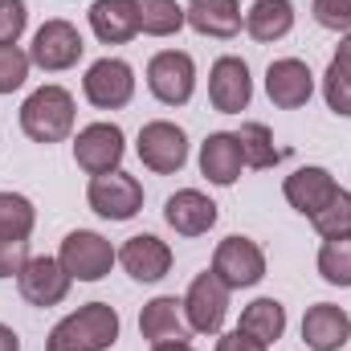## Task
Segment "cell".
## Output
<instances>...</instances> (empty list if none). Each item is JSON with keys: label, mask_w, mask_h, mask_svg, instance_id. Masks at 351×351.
<instances>
[{"label": "cell", "mask_w": 351, "mask_h": 351, "mask_svg": "<svg viewBox=\"0 0 351 351\" xmlns=\"http://www.w3.org/2000/svg\"><path fill=\"white\" fill-rule=\"evenodd\" d=\"M86 204L102 221H131L143 208V184L131 172H123V168L106 176H90Z\"/></svg>", "instance_id": "9c48e42d"}, {"label": "cell", "mask_w": 351, "mask_h": 351, "mask_svg": "<svg viewBox=\"0 0 351 351\" xmlns=\"http://www.w3.org/2000/svg\"><path fill=\"white\" fill-rule=\"evenodd\" d=\"M0 351H21V335L8 323H0Z\"/></svg>", "instance_id": "8d00e7d4"}, {"label": "cell", "mask_w": 351, "mask_h": 351, "mask_svg": "<svg viewBox=\"0 0 351 351\" xmlns=\"http://www.w3.org/2000/svg\"><path fill=\"white\" fill-rule=\"evenodd\" d=\"M237 331H245V335H254L258 343H278L282 335H286V306L278 302V298H254L245 311H241V323H237Z\"/></svg>", "instance_id": "cb8c5ba5"}, {"label": "cell", "mask_w": 351, "mask_h": 351, "mask_svg": "<svg viewBox=\"0 0 351 351\" xmlns=\"http://www.w3.org/2000/svg\"><path fill=\"white\" fill-rule=\"evenodd\" d=\"M86 53V41L78 33V25H70L66 16H53L45 21L37 33H33V45H29V58L37 70L45 74H62V70H74Z\"/></svg>", "instance_id": "5b68a950"}, {"label": "cell", "mask_w": 351, "mask_h": 351, "mask_svg": "<svg viewBox=\"0 0 351 351\" xmlns=\"http://www.w3.org/2000/svg\"><path fill=\"white\" fill-rule=\"evenodd\" d=\"M135 12H139V33L147 37H176L188 25L176 0H135Z\"/></svg>", "instance_id": "d4e9b609"}, {"label": "cell", "mask_w": 351, "mask_h": 351, "mask_svg": "<svg viewBox=\"0 0 351 351\" xmlns=\"http://www.w3.org/2000/svg\"><path fill=\"white\" fill-rule=\"evenodd\" d=\"M123 156H127V135L119 123H86L78 135H74V164L86 176H106L123 168Z\"/></svg>", "instance_id": "8992f818"}, {"label": "cell", "mask_w": 351, "mask_h": 351, "mask_svg": "<svg viewBox=\"0 0 351 351\" xmlns=\"http://www.w3.org/2000/svg\"><path fill=\"white\" fill-rule=\"evenodd\" d=\"M58 262H62V269L74 282H102L114 269V262H119V250L102 233H94V229H74V233L62 237Z\"/></svg>", "instance_id": "3957f363"}, {"label": "cell", "mask_w": 351, "mask_h": 351, "mask_svg": "<svg viewBox=\"0 0 351 351\" xmlns=\"http://www.w3.org/2000/svg\"><path fill=\"white\" fill-rule=\"evenodd\" d=\"M315 21L331 33H351V0H315L311 4Z\"/></svg>", "instance_id": "1f68e13d"}, {"label": "cell", "mask_w": 351, "mask_h": 351, "mask_svg": "<svg viewBox=\"0 0 351 351\" xmlns=\"http://www.w3.org/2000/svg\"><path fill=\"white\" fill-rule=\"evenodd\" d=\"M323 98H327V106H331L339 119H351V82L339 78L331 66H327V74H323Z\"/></svg>", "instance_id": "d6a6232c"}, {"label": "cell", "mask_w": 351, "mask_h": 351, "mask_svg": "<svg viewBox=\"0 0 351 351\" xmlns=\"http://www.w3.org/2000/svg\"><path fill=\"white\" fill-rule=\"evenodd\" d=\"M241 172H245V156H241L237 131H213L200 143V176L217 188H233Z\"/></svg>", "instance_id": "e0dca14e"}, {"label": "cell", "mask_w": 351, "mask_h": 351, "mask_svg": "<svg viewBox=\"0 0 351 351\" xmlns=\"http://www.w3.org/2000/svg\"><path fill=\"white\" fill-rule=\"evenodd\" d=\"M217 351H269V348L258 343L254 335H245V331H225V335H217Z\"/></svg>", "instance_id": "e575fe53"}, {"label": "cell", "mask_w": 351, "mask_h": 351, "mask_svg": "<svg viewBox=\"0 0 351 351\" xmlns=\"http://www.w3.org/2000/svg\"><path fill=\"white\" fill-rule=\"evenodd\" d=\"M331 70H335L339 78H348V82H351V33H343V37H339L335 58H331Z\"/></svg>", "instance_id": "d590c367"}, {"label": "cell", "mask_w": 351, "mask_h": 351, "mask_svg": "<svg viewBox=\"0 0 351 351\" xmlns=\"http://www.w3.org/2000/svg\"><path fill=\"white\" fill-rule=\"evenodd\" d=\"M135 152H139L147 172L176 176L188 164V135H184V127H176L172 119H152V123L139 127Z\"/></svg>", "instance_id": "52a82bcc"}, {"label": "cell", "mask_w": 351, "mask_h": 351, "mask_svg": "<svg viewBox=\"0 0 351 351\" xmlns=\"http://www.w3.org/2000/svg\"><path fill=\"white\" fill-rule=\"evenodd\" d=\"M82 94L94 110H123L135 98V70L123 58H98L82 78Z\"/></svg>", "instance_id": "8fae6325"}, {"label": "cell", "mask_w": 351, "mask_h": 351, "mask_svg": "<svg viewBox=\"0 0 351 351\" xmlns=\"http://www.w3.org/2000/svg\"><path fill=\"white\" fill-rule=\"evenodd\" d=\"M123 319L110 302H86L70 311L45 339V351H110L119 343Z\"/></svg>", "instance_id": "6da1fadb"}, {"label": "cell", "mask_w": 351, "mask_h": 351, "mask_svg": "<svg viewBox=\"0 0 351 351\" xmlns=\"http://www.w3.org/2000/svg\"><path fill=\"white\" fill-rule=\"evenodd\" d=\"M315 265H319V274H323L327 286L351 290V237H327Z\"/></svg>", "instance_id": "83f0119b"}, {"label": "cell", "mask_w": 351, "mask_h": 351, "mask_svg": "<svg viewBox=\"0 0 351 351\" xmlns=\"http://www.w3.org/2000/svg\"><path fill=\"white\" fill-rule=\"evenodd\" d=\"M250 98H254V78H250L245 58H237V53L217 58L213 70H208V102H213V110L241 114L250 106Z\"/></svg>", "instance_id": "7c38bea8"}, {"label": "cell", "mask_w": 351, "mask_h": 351, "mask_svg": "<svg viewBox=\"0 0 351 351\" xmlns=\"http://www.w3.org/2000/svg\"><path fill=\"white\" fill-rule=\"evenodd\" d=\"M29 258H33V254H29V241H8V237H0V278H16Z\"/></svg>", "instance_id": "836d02e7"}, {"label": "cell", "mask_w": 351, "mask_h": 351, "mask_svg": "<svg viewBox=\"0 0 351 351\" xmlns=\"http://www.w3.org/2000/svg\"><path fill=\"white\" fill-rule=\"evenodd\" d=\"M152 351H196V348H192L188 339H172V343H156Z\"/></svg>", "instance_id": "74e56055"}, {"label": "cell", "mask_w": 351, "mask_h": 351, "mask_svg": "<svg viewBox=\"0 0 351 351\" xmlns=\"http://www.w3.org/2000/svg\"><path fill=\"white\" fill-rule=\"evenodd\" d=\"M184 21H188V29H196L200 37H217V41L237 37L241 25H245L237 0H188Z\"/></svg>", "instance_id": "44dd1931"}, {"label": "cell", "mask_w": 351, "mask_h": 351, "mask_svg": "<svg viewBox=\"0 0 351 351\" xmlns=\"http://www.w3.org/2000/svg\"><path fill=\"white\" fill-rule=\"evenodd\" d=\"M164 221L172 225L180 237H204L217 225V204L200 188H180L164 204Z\"/></svg>", "instance_id": "d6986e66"}, {"label": "cell", "mask_w": 351, "mask_h": 351, "mask_svg": "<svg viewBox=\"0 0 351 351\" xmlns=\"http://www.w3.org/2000/svg\"><path fill=\"white\" fill-rule=\"evenodd\" d=\"M147 90L164 106H184L196 94V62L184 49H160L147 62Z\"/></svg>", "instance_id": "30bf717a"}, {"label": "cell", "mask_w": 351, "mask_h": 351, "mask_svg": "<svg viewBox=\"0 0 351 351\" xmlns=\"http://www.w3.org/2000/svg\"><path fill=\"white\" fill-rule=\"evenodd\" d=\"M335 192H339V180L327 172V168H319V164L294 168V172L286 176V184H282L286 204H290L294 213H302L306 221H311L315 213H323V208L331 204V196H335Z\"/></svg>", "instance_id": "5bb4252c"}, {"label": "cell", "mask_w": 351, "mask_h": 351, "mask_svg": "<svg viewBox=\"0 0 351 351\" xmlns=\"http://www.w3.org/2000/svg\"><path fill=\"white\" fill-rule=\"evenodd\" d=\"M208 269H213L229 290H250V286H258L265 278V254L254 237L233 233V237H225V241L213 250V265H208Z\"/></svg>", "instance_id": "ba28073f"}, {"label": "cell", "mask_w": 351, "mask_h": 351, "mask_svg": "<svg viewBox=\"0 0 351 351\" xmlns=\"http://www.w3.org/2000/svg\"><path fill=\"white\" fill-rule=\"evenodd\" d=\"M29 70H33V58L21 45H0V94H12L25 86Z\"/></svg>", "instance_id": "f546056e"}, {"label": "cell", "mask_w": 351, "mask_h": 351, "mask_svg": "<svg viewBox=\"0 0 351 351\" xmlns=\"http://www.w3.org/2000/svg\"><path fill=\"white\" fill-rule=\"evenodd\" d=\"M70 286H74V278L62 269L58 258H45V254H41V258H29L25 269L16 274V290H21V298H25L29 306H41V311L66 302Z\"/></svg>", "instance_id": "4fadbf2b"}, {"label": "cell", "mask_w": 351, "mask_h": 351, "mask_svg": "<svg viewBox=\"0 0 351 351\" xmlns=\"http://www.w3.org/2000/svg\"><path fill=\"white\" fill-rule=\"evenodd\" d=\"M265 94L278 110H298L315 94V74L302 58H278L265 70Z\"/></svg>", "instance_id": "9a60e30c"}, {"label": "cell", "mask_w": 351, "mask_h": 351, "mask_svg": "<svg viewBox=\"0 0 351 351\" xmlns=\"http://www.w3.org/2000/svg\"><path fill=\"white\" fill-rule=\"evenodd\" d=\"M294 29V0H254L245 8V33L254 41H282Z\"/></svg>", "instance_id": "603a6c76"}, {"label": "cell", "mask_w": 351, "mask_h": 351, "mask_svg": "<svg viewBox=\"0 0 351 351\" xmlns=\"http://www.w3.org/2000/svg\"><path fill=\"white\" fill-rule=\"evenodd\" d=\"M237 139H241L245 168H254V172H265V168H274V164L282 160V152L274 147V131H269L265 123H241Z\"/></svg>", "instance_id": "4316f807"}, {"label": "cell", "mask_w": 351, "mask_h": 351, "mask_svg": "<svg viewBox=\"0 0 351 351\" xmlns=\"http://www.w3.org/2000/svg\"><path fill=\"white\" fill-rule=\"evenodd\" d=\"M139 335L156 348V343H172V339H188L192 327L184 319V302L176 294H160L152 302H143L139 311Z\"/></svg>", "instance_id": "ffe728a7"}, {"label": "cell", "mask_w": 351, "mask_h": 351, "mask_svg": "<svg viewBox=\"0 0 351 351\" xmlns=\"http://www.w3.org/2000/svg\"><path fill=\"white\" fill-rule=\"evenodd\" d=\"M229 294H233V290H229L213 269H204V274L192 278V286H188L184 298H180L192 335H221V327H225V319H229Z\"/></svg>", "instance_id": "277c9868"}, {"label": "cell", "mask_w": 351, "mask_h": 351, "mask_svg": "<svg viewBox=\"0 0 351 351\" xmlns=\"http://www.w3.org/2000/svg\"><path fill=\"white\" fill-rule=\"evenodd\" d=\"M311 225H315V233H319L323 241H327V237H351V192L348 188H339V192L331 196V204L311 217Z\"/></svg>", "instance_id": "f1b7e54d"}, {"label": "cell", "mask_w": 351, "mask_h": 351, "mask_svg": "<svg viewBox=\"0 0 351 351\" xmlns=\"http://www.w3.org/2000/svg\"><path fill=\"white\" fill-rule=\"evenodd\" d=\"M74 123H78V106H74V94L58 82L49 86H37L25 102H21V131L41 143V147H53V143H66L74 135Z\"/></svg>", "instance_id": "7a4b0ae2"}, {"label": "cell", "mask_w": 351, "mask_h": 351, "mask_svg": "<svg viewBox=\"0 0 351 351\" xmlns=\"http://www.w3.org/2000/svg\"><path fill=\"white\" fill-rule=\"evenodd\" d=\"M29 25V4L25 0H0V45H16Z\"/></svg>", "instance_id": "4dcf8cb0"}, {"label": "cell", "mask_w": 351, "mask_h": 351, "mask_svg": "<svg viewBox=\"0 0 351 351\" xmlns=\"http://www.w3.org/2000/svg\"><path fill=\"white\" fill-rule=\"evenodd\" d=\"M90 29L102 45H127L139 33V12L135 0H94L90 4Z\"/></svg>", "instance_id": "7402d4cb"}, {"label": "cell", "mask_w": 351, "mask_h": 351, "mask_svg": "<svg viewBox=\"0 0 351 351\" xmlns=\"http://www.w3.org/2000/svg\"><path fill=\"white\" fill-rule=\"evenodd\" d=\"M37 225V208L21 192H0V237L8 241H29Z\"/></svg>", "instance_id": "484cf974"}, {"label": "cell", "mask_w": 351, "mask_h": 351, "mask_svg": "<svg viewBox=\"0 0 351 351\" xmlns=\"http://www.w3.org/2000/svg\"><path fill=\"white\" fill-rule=\"evenodd\" d=\"M119 265H123L135 282L152 286V282L168 278V269H172V245L160 241L156 233H135V237L123 241V250H119Z\"/></svg>", "instance_id": "2e32d148"}, {"label": "cell", "mask_w": 351, "mask_h": 351, "mask_svg": "<svg viewBox=\"0 0 351 351\" xmlns=\"http://www.w3.org/2000/svg\"><path fill=\"white\" fill-rule=\"evenodd\" d=\"M351 339V315L335 302H315L302 315V343L311 351H343Z\"/></svg>", "instance_id": "ac0fdd59"}]
</instances>
